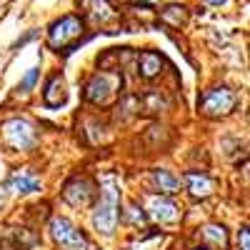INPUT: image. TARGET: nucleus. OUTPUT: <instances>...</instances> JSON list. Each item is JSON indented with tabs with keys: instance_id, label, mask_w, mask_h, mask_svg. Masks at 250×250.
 <instances>
[{
	"instance_id": "f257e3e1",
	"label": "nucleus",
	"mask_w": 250,
	"mask_h": 250,
	"mask_svg": "<svg viewBox=\"0 0 250 250\" xmlns=\"http://www.w3.org/2000/svg\"><path fill=\"white\" fill-rule=\"evenodd\" d=\"M123 85L120 73H95L85 85V100L93 105H108Z\"/></svg>"
},
{
	"instance_id": "f03ea898",
	"label": "nucleus",
	"mask_w": 250,
	"mask_h": 250,
	"mask_svg": "<svg viewBox=\"0 0 250 250\" xmlns=\"http://www.w3.org/2000/svg\"><path fill=\"white\" fill-rule=\"evenodd\" d=\"M238 105V93L230 90V88H213L208 90L200 100V113L208 115V118H225L230 115Z\"/></svg>"
},
{
	"instance_id": "7ed1b4c3",
	"label": "nucleus",
	"mask_w": 250,
	"mask_h": 250,
	"mask_svg": "<svg viewBox=\"0 0 250 250\" xmlns=\"http://www.w3.org/2000/svg\"><path fill=\"white\" fill-rule=\"evenodd\" d=\"M118 208H120V200H118V190L113 185L105 188V193H103L95 213H93V225L98 233H105L110 235L118 225Z\"/></svg>"
},
{
	"instance_id": "20e7f679",
	"label": "nucleus",
	"mask_w": 250,
	"mask_h": 250,
	"mask_svg": "<svg viewBox=\"0 0 250 250\" xmlns=\"http://www.w3.org/2000/svg\"><path fill=\"white\" fill-rule=\"evenodd\" d=\"M3 135H5V143L15 150H30L38 143V130L33 128V123H28L23 118L8 120L3 125Z\"/></svg>"
},
{
	"instance_id": "39448f33",
	"label": "nucleus",
	"mask_w": 250,
	"mask_h": 250,
	"mask_svg": "<svg viewBox=\"0 0 250 250\" xmlns=\"http://www.w3.org/2000/svg\"><path fill=\"white\" fill-rule=\"evenodd\" d=\"M50 235L62 250H88L90 243L68 218H53L50 220Z\"/></svg>"
},
{
	"instance_id": "423d86ee",
	"label": "nucleus",
	"mask_w": 250,
	"mask_h": 250,
	"mask_svg": "<svg viewBox=\"0 0 250 250\" xmlns=\"http://www.w3.org/2000/svg\"><path fill=\"white\" fill-rule=\"evenodd\" d=\"M80 33H83V20L78 15H65L50 25L48 43H50V48H65L70 40L80 38Z\"/></svg>"
},
{
	"instance_id": "0eeeda50",
	"label": "nucleus",
	"mask_w": 250,
	"mask_h": 250,
	"mask_svg": "<svg viewBox=\"0 0 250 250\" xmlns=\"http://www.w3.org/2000/svg\"><path fill=\"white\" fill-rule=\"evenodd\" d=\"M93 183L85 180V178H73L68 185H65V190H62V198H65L70 205L75 208H83V205H88L93 200Z\"/></svg>"
},
{
	"instance_id": "6e6552de",
	"label": "nucleus",
	"mask_w": 250,
	"mask_h": 250,
	"mask_svg": "<svg viewBox=\"0 0 250 250\" xmlns=\"http://www.w3.org/2000/svg\"><path fill=\"white\" fill-rule=\"evenodd\" d=\"M8 188H10V190H15V193H23V195H28V193L40 190V180H38V175H35L33 170H28V168H20V170H15V173L10 175Z\"/></svg>"
},
{
	"instance_id": "1a4fd4ad",
	"label": "nucleus",
	"mask_w": 250,
	"mask_h": 250,
	"mask_svg": "<svg viewBox=\"0 0 250 250\" xmlns=\"http://www.w3.org/2000/svg\"><path fill=\"white\" fill-rule=\"evenodd\" d=\"M185 185H188V190H190V195L195 198H208V195H213L215 190V183L210 175H205V173H185Z\"/></svg>"
},
{
	"instance_id": "9d476101",
	"label": "nucleus",
	"mask_w": 250,
	"mask_h": 250,
	"mask_svg": "<svg viewBox=\"0 0 250 250\" xmlns=\"http://www.w3.org/2000/svg\"><path fill=\"white\" fill-rule=\"evenodd\" d=\"M148 210H150V215L155 218V220H160V223H175L178 220V205L173 203V200H168V198H150V203H148Z\"/></svg>"
},
{
	"instance_id": "9b49d317",
	"label": "nucleus",
	"mask_w": 250,
	"mask_h": 250,
	"mask_svg": "<svg viewBox=\"0 0 250 250\" xmlns=\"http://www.w3.org/2000/svg\"><path fill=\"white\" fill-rule=\"evenodd\" d=\"M160 70H163V55L160 53H155V50L140 53V58H138V73H140V78L153 80L155 75H160Z\"/></svg>"
},
{
	"instance_id": "f8f14e48",
	"label": "nucleus",
	"mask_w": 250,
	"mask_h": 250,
	"mask_svg": "<svg viewBox=\"0 0 250 250\" xmlns=\"http://www.w3.org/2000/svg\"><path fill=\"white\" fill-rule=\"evenodd\" d=\"M43 100L48 108H60L62 103L68 100V93H65V80L60 75H53L45 85V93H43Z\"/></svg>"
},
{
	"instance_id": "ddd939ff",
	"label": "nucleus",
	"mask_w": 250,
	"mask_h": 250,
	"mask_svg": "<svg viewBox=\"0 0 250 250\" xmlns=\"http://www.w3.org/2000/svg\"><path fill=\"white\" fill-rule=\"evenodd\" d=\"M83 8L88 10V18L93 23H108V20L115 18L108 0H83Z\"/></svg>"
},
{
	"instance_id": "4468645a",
	"label": "nucleus",
	"mask_w": 250,
	"mask_h": 250,
	"mask_svg": "<svg viewBox=\"0 0 250 250\" xmlns=\"http://www.w3.org/2000/svg\"><path fill=\"white\" fill-rule=\"evenodd\" d=\"M153 183L158 185V190H160V193H165V195L178 193V188H180L178 178H175L170 170H155V173H153Z\"/></svg>"
},
{
	"instance_id": "2eb2a0df",
	"label": "nucleus",
	"mask_w": 250,
	"mask_h": 250,
	"mask_svg": "<svg viewBox=\"0 0 250 250\" xmlns=\"http://www.w3.org/2000/svg\"><path fill=\"white\" fill-rule=\"evenodd\" d=\"M160 20L168 23V25H173V28H180V25H185V20H188V10L183 5H170V8H165L160 13Z\"/></svg>"
},
{
	"instance_id": "dca6fc26",
	"label": "nucleus",
	"mask_w": 250,
	"mask_h": 250,
	"mask_svg": "<svg viewBox=\"0 0 250 250\" xmlns=\"http://www.w3.org/2000/svg\"><path fill=\"white\" fill-rule=\"evenodd\" d=\"M203 238L208 243H213L215 248H228V230L223 225H205L203 228Z\"/></svg>"
},
{
	"instance_id": "f3484780",
	"label": "nucleus",
	"mask_w": 250,
	"mask_h": 250,
	"mask_svg": "<svg viewBox=\"0 0 250 250\" xmlns=\"http://www.w3.org/2000/svg\"><path fill=\"white\" fill-rule=\"evenodd\" d=\"M38 75H40V70H38V68H30V70H28V75H25L23 80H20L18 90H23V93L33 90V88H35V83H38Z\"/></svg>"
},
{
	"instance_id": "a211bd4d",
	"label": "nucleus",
	"mask_w": 250,
	"mask_h": 250,
	"mask_svg": "<svg viewBox=\"0 0 250 250\" xmlns=\"http://www.w3.org/2000/svg\"><path fill=\"white\" fill-rule=\"evenodd\" d=\"M240 243H243V250H248L250 240H248V228H240Z\"/></svg>"
},
{
	"instance_id": "6ab92c4d",
	"label": "nucleus",
	"mask_w": 250,
	"mask_h": 250,
	"mask_svg": "<svg viewBox=\"0 0 250 250\" xmlns=\"http://www.w3.org/2000/svg\"><path fill=\"white\" fill-rule=\"evenodd\" d=\"M208 5H213V8H223V5H228L230 0H205Z\"/></svg>"
},
{
	"instance_id": "aec40b11",
	"label": "nucleus",
	"mask_w": 250,
	"mask_h": 250,
	"mask_svg": "<svg viewBox=\"0 0 250 250\" xmlns=\"http://www.w3.org/2000/svg\"><path fill=\"white\" fill-rule=\"evenodd\" d=\"M5 205V188H0V208Z\"/></svg>"
},
{
	"instance_id": "412c9836",
	"label": "nucleus",
	"mask_w": 250,
	"mask_h": 250,
	"mask_svg": "<svg viewBox=\"0 0 250 250\" xmlns=\"http://www.w3.org/2000/svg\"><path fill=\"white\" fill-rule=\"evenodd\" d=\"M195 250H208V248H195Z\"/></svg>"
}]
</instances>
